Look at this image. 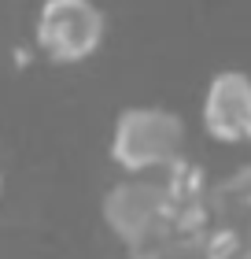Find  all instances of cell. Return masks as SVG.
<instances>
[{
    "instance_id": "2",
    "label": "cell",
    "mask_w": 251,
    "mask_h": 259,
    "mask_svg": "<svg viewBox=\"0 0 251 259\" xmlns=\"http://www.w3.org/2000/svg\"><path fill=\"white\" fill-rule=\"evenodd\" d=\"M188 130L185 119L159 104L126 108L111 130V159L122 174H155L170 170L177 159H185Z\"/></svg>"
},
{
    "instance_id": "5",
    "label": "cell",
    "mask_w": 251,
    "mask_h": 259,
    "mask_svg": "<svg viewBox=\"0 0 251 259\" xmlns=\"http://www.w3.org/2000/svg\"><path fill=\"white\" fill-rule=\"evenodd\" d=\"M207 219V233L236 244V248L251 244V167L236 170L229 182L211 185Z\"/></svg>"
},
{
    "instance_id": "6",
    "label": "cell",
    "mask_w": 251,
    "mask_h": 259,
    "mask_svg": "<svg viewBox=\"0 0 251 259\" xmlns=\"http://www.w3.org/2000/svg\"><path fill=\"white\" fill-rule=\"evenodd\" d=\"M203 237L207 233H166V237L133 248V259H207L203 255Z\"/></svg>"
},
{
    "instance_id": "3",
    "label": "cell",
    "mask_w": 251,
    "mask_h": 259,
    "mask_svg": "<svg viewBox=\"0 0 251 259\" xmlns=\"http://www.w3.org/2000/svg\"><path fill=\"white\" fill-rule=\"evenodd\" d=\"M104 33H107V19L92 0H44L37 11L33 41H37L41 56L70 67V63H85L104 45Z\"/></svg>"
},
{
    "instance_id": "1",
    "label": "cell",
    "mask_w": 251,
    "mask_h": 259,
    "mask_svg": "<svg viewBox=\"0 0 251 259\" xmlns=\"http://www.w3.org/2000/svg\"><path fill=\"white\" fill-rule=\"evenodd\" d=\"M104 222L129 252L166 237V233H203L181 215L174 204L170 178L166 170L155 174H122L111 189L104 193Z\"/></svg>"
},
{
    "instance_id": "4",
    "label": "cell",
    "mask_w": 251,
    "mask_h": 259,
    "mask_svg": "<svg viewBox=\"0 0 251 259\" xmlns=\"http://www.w3.org/2000/svg\"><path fill=\"white\" fill-rule=\"evenodd\" d=\"M199 119L218 145H251V74L218 70L203 89Z\"/></svg>"
}]
</instances>
